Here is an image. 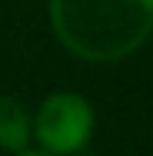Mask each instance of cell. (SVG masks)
Returning <instances> with one entry per match:
<instances>
[{
    "instance_id": "3957f363",
    "label": "cell",
    "mask_w": 153,
    "mask_h": 156,
    "mask_svg": "<svg viewBox=\"0 0 153 156\" xmlns=\"http://www.w3.org/2000/svg\"><path fill=\"white\" fill-rule=\"evenodd\" d=\"M33 123L27 120L24 106L10 96H0V150L7 153H27L30 150Z\"/></svg>"
},
{
    "instance_id": "7a4b0ae2",
    "label": "cell",
    "mask_w": 153,
    "mask_h": 156,
    "mask_svg": "<svg viewBox=\"0 0 153 156\" xmlns=\"http://www.w3.org/2000/svg\"><path fill=\"white\" fill-rule=\"evenodd\" d=\"M90 133L93 110L80 93H50L33 116V136L43 153H77L87 146Z\"/></svg>"
},
{
    "instance_id": "6da1fadb",
    "label": "cell",
    "mask_w": 153,
    "mask_h": 156,
    "mask_svg": "<svg viewBox=\"0 0 153 156\" xmlns=\"http://www.w3.org/2000/svg\"><path fill=\"white\" fill-rule=\"evenodd\" d=\"M50 23L73 57L113 63L147 43L153 0H50Z\"/></svg>"
}]
</instances>
